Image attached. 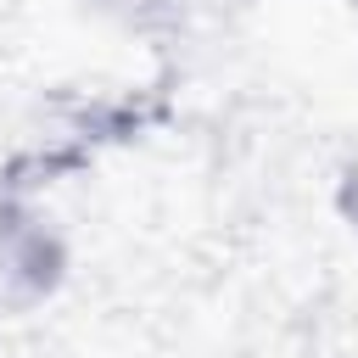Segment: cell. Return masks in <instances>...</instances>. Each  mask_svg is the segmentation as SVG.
<instances>
[{
  "label": "cell",
  "instance_id": "obj_1",
  "mask_svg": "<svg viewBox=\"0 0 358 358\" xmlns=\"http://www.w3.org/2000/svg\"><path fill=\"white\" fill-rule=\"evenodd\" d=\"M50 280H56L50 235H39L34 224L11 218V207H0V308H22L45 296Z\"/></svg>",
  "mask_w": 358,
  "mask_h": 358
},
{
  "label": "cell",
  "instance_id": "obj_2",
  "mask_svg": "<svg viewBox=\"0 0 358 358\" xmlns=\"http://www.w3.org/2000/svg\"><path fill=\"white\" fill-rule=\"evenodd\" d=\"M112 6H129V17H134V11L145 17V11H190L196 0H112Z\"/></svg>",
  "mask_w": 358,
  "mask_h": 358
},
{
  "label": "cell",
  "instance_id": "obj_3",
  "mask_svg": "<svg viewBox=\"0 0 358 358\" xmlns=\"http://www.w3.org/2000/svg\"><path fill=\"white\" fill-rule=\"evenodd\" d=\"M352 213H358V190H352Z\"/></svg>",
  "mask_w": 358,
  "mask_h": 358
}]
</instances>
